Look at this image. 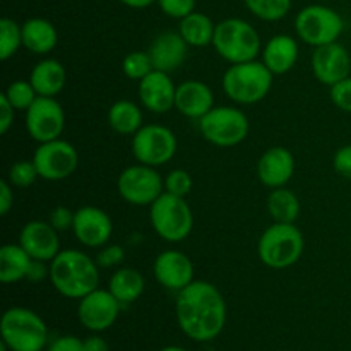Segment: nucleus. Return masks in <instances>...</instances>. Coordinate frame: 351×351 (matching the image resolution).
<instances>
[{
	"instance_id": "37",
	"label": "nucleus",
	"mask_w": 351,
	"mask_h": 351,
	"mask_svg": "<svg viewBox=\"0 0 351 351\" xmlns=\"http://www.w3.org/2000/svg\"><path fill=\"white\" fill-rule=\"evenodd\" d=\"M161 12L173 19H184L195 10V0H156Z\"/></svg>"
},
{
	"instance_id": "20",
	"label": "nucleus",
	"mask_w": 351,
	"mask_h": 351,
	"mask_svg": "<svg viewBox=\"0 0 351 351\" xmlns=\"http://www.w3.org/2000/svg\"><path fill=\"white\" fill-rule=\"evenodd\" d=\"M295 173V158L287 147H269L257 161V177L266 187L280 189L291 180Z\"/></svg>"
},
{
	"instance_id": "6",
	"label": "nucleus",
	"mask_w": 351,
	"mask_h": 351,
	"mask_svg": "<svg viewBox=\"0 0 351 351\" xmlns=\"http://www.w3.org/2000/svg\"><path fill=\"white\" fill-rule=\"evenodd\" d=\"M2 341L12 351H41L47 346L48 329L36 312L12 307L2 315Z\"/></svg>"
},
{
	"instance_id": "40",
	"label": "nucleus",
	"mask_w": 351,
	"mask_h": 351,
	"mask_svg": "<svg viewBox=\"0 0 351 351\" xmlns=\"http://www.w3.org/2000/svg\"><path fill=\"white\" fill-rule=\"evenodd\" d=\"M74 215L75 213L71 211L69 208H65V206H57L55 209H51L48 223H50L58 233L65 232V230L72 228V225H74Z\"/></svg>"
},
{
	"instance_id": "24",
	"label": "nucleus",
	"mask_w": 351,
	"mask_h": 351,
	"mask_svg": "<svg viewBox=\"0 0 351 351\" xmlns=\"http://www.w3.org/2000/svg\"><path fill=\"white\" fill-rule=\"evenodd\" d=\"M29 82L33 84L38 96L55 98L65 88L67 72H65V67L58 60H55V58H45V60H40L33 67L29 75Z\"/></svg>"
},
{
	"instance_id": "10",
	"label": "nucleus",
	"mask_w": 351,
	"mask_h": 351,
	"mask_svg": "<svg viewBox=\"0 0 351 351\" xmlns=\"http://www.w3.org/2000/svg\"><path fill=\"white\" fill-rule=\"evenodd\" d=\"M130 146L137 163L158 168L173 160L178 141L171 129L160 123H151L143 125L134 134Z\"/></svg>"
},
{
	"instance_id": "39",
	"label": "nucleus",
	"mask_w": 351,
	"mask_h": 351,
	"mask_svg": "<svg viewBox=\"0 0 351 351\" xmlns=\"http://www.w3.org/2000/svg\"><path fill=\"white\" fill-rule=\"evenodd\" d=\"M329 96H331V101L335 103L339 110L351 113V75L343 79V81L336 82L335 86H331Z\"/></svg>"
},
{
	"instance_id": "23",
	"label": "nucleus",
	"mask_w": 351,
	"mask_h": 351,
	"mask_svg": "<svg viewBox=\"0 0 351 351\" xmlns=\"http://www.w3.org/2000/svg\"><path fill=\"white\" fill-rule=\"evenodd\" d=\"M298 60V43L288 34H276L263 47V62L274 75L290 72Z\"/></svg>"
},
{
	"instance_id": "11",
	"label": "nucleus",
	"mask_w": 351,
	"mask_h": 351,
	"mask_svg": "<svg viewBox=\"0 0 351 351\" xmlns=\"http://www.w3.org/2000/svg\"><path fill=\"white\" fill-rule=\"evenodd\" d=\"M120 197L132 206H151L165 192V178L154 167L137 163L127 167L117 180Z\"/></svg>"
},
{
	"instance_id": "9",
	"label": "nucleus",
	"mask_w": 351,
	"mask_h": 351,
	"mask_svg": "<svg viewBox=\"0 0 351 351\" xmlns=\"http://www.w3.org/2000/svg\"><path fill=\"white\" fill-rule=\"evenodd\" d=\"M295 31L304 43L317 48L338 41L345 31V21L331 7L314 3L297 14Z\"/></svg>"
},
{
	"instance_id": "35",
	"label": "nucleus",
	"mask_w": 351,
	"mask_h": 351,
	"mask_svg": "<svg viewBox=\"0 0 351 351\" xmlns=\"http://www.w3.org/2000/svg\"><path fill=\"white\" fill-rule=\"evenodd\" d=\"M36 178H40V173H38V168L34 165V161L21 160L17 163H14L12 167L9 168V173H7V180L12 187L26 189L31 187V185L36 182Z\"/></svg>"
},
{
	"instance_id": "28",
	"label": "nucleus",
	"mask_w": 351,
	"mask_h": 351,
	"mask_svg": "<svg viewBox=\"0 0 351 351\" xmlns=\"http://www.w3.org/2000/svg\"><path fill=\"white\" fill-rule=\"evenodd\" d=\"M216 24L213 23L211 17L206 16L202 12H192L180 19L178 24V33L185 40L189 47L202 48L213 45V38H215Z\"/></svg>"
},
{
	"instance_id": "8",
	"label": "nucleus",
	"mask_w": 351,
	"mask_h": 351,
	"mask_svg": "<svg viewBox=\"0 0 351 351\" xmlns=\"http://www.w3.org/2000/svg\"><path fill=\"white\" fill-rule=\"evenodd\" d=\"M199 130L209 144L233 147L247 139L250 130L245 113L235 106H215L199 120Z\"/></svg>"
},
{
	"instance_id": "17",
	"label": "nucleus",
	"mask_w": 351,
	"mask_h": 351,
	"mask_svg": "<svg viewBox=\"0 0 351 351\" xmlns=\"http://www.w3.org/2000/svg\"><path fill=\"white\" fill-rule=\"evenodd\" d=\"M153 273L161 287L178 293L194 281V264L182 250L168 249L158 254Z\"/></svg>"
},
{
	"instance_id": "38",
	"label": "nucleus",
	"mask_w": 351,
	"mask_h": 351,
	"mask_svg": "<svg viewBox=\"0 0 351 351\" xmlns=\"http://www.w3.org/2000/svg\"><path fill=\"white\" fill-rule=\"evenodd\" d=\"M123 257H125V250L122 245H106L101 247V250L96 256V264H98L101 269H110V267H117L123 263Z\"/></svg>"
},
{
	"instance_id": "26",
	"label": "nucleus",
	"mask_w": 351,
	"mask_h": 351,
	"mask_svg": "<svg viewBox=\"0 0 351 351\" xmlns=\"http://www.w3.org/2000/svg\"><path fill=\"white\" fill-rule=\"evenodd\" d=\"M33 257L19 243H5L0 249V281L12 285L26 280Z\"/></svg>"
},
{
	"instance_id": "5",
	"label": "nucleus",
	"mask_w": 351,
	"mask_h": 351,
	"mask_svg": "<svg viewBox=\"0 0 351 351\" xmlns=\"http://www.w3.org/2000/svg\"><path fill=\"white\" fill-rule=\"evenodd\" d=\"M305 240L295 223H273L257 243V256L271 269H287L300 261Z\"/></svg>"
},
{
	"instance_id": "41",
	"label": "nucleus",
	"mask_w": 351,
	"mask_h": 351,
	"mask_svg": "<svg viewBox=\"0 0 351 351\" xmlns=\"http://www.w3.org/2000/svg\"><path fill=\"white\" fill-rule=\"evenodd\" d=\"M332 167H335L336 173L351 180V144L336 151L335 158H332Z\"/></svg>"
},
{
	"instance_id": "25",
	"label": "nucleus",
	"mask_w": 351,
	"mask_h": 351,
	"mask_svg": "<svg viewBox=\"0 0 351 351\" xmlns=\"http://www.w3.org/2000/svg\"><path fill=\"white\" fill-rule=\"evenodd\" d=\"M23 47L34 55H47L57 47L58 33L53 24L43 17H31L21 26Z\"/></svg>"
},
{
	"instance_id": "32",
	"label": "nucleus",
	"mask_w": 351,
	"mask_h": 351,
	"mask_svg": "<svg viewBox=\"0 0 351 351\" xmlns=\"http://www.w3.org/2000/svg\"><path fill=\"white\" fill-rule=\"evenodd\" d=\"M23 47V29L19 24L10 17L0 19V58L3 62L17 53Z\"/></svg>"
},
{
	"instance_id": "43",
	"label": "nucleus",
	"mask_w": 351,
	"mask_h": 351,
	"mask_svg": "<svg viewBox=\"0 0 351 351\" xmlns=\"http://www.w3.org/2000/svg\"><path fill=\"white\" fill-rule=\"evenodd\" d=\"M48 351H84V341L75 336H60L48 346Z\"/></svg>"
},
{
	"instance_id": "42",
	"label": "nucleus",
	"mask_w": 351,
	"mask_h": 351,
	"mask_svg": "<svg viewBox=\"0 0 351 351\" xmlns=\"http://www.w3.org/2000/svg\"><path fill=\"white\" fill-rule=\"evenodd\" d=\"M17 110L10 105V101L7 99V96H0V134H7L9 129L14 123V115H16Z\"/></svg>"
},
{
	"instance_id": "45",
	"label": "nucleus",
	"mask_w": 351,
	"mask_h": 351,
	"mask_svg": "<svg viewBox=\"0 0 351 351\" xmlns=\"http://www.w3.org/2000/svg\"><path fill=\"white\" fill-rule=\"evenodd\" d=\"M47 278H50V266H47V263H43V261L33 259V263H31L29 266V271H27L26 280L33 281V283H38V281L47 280Z\"/></svg>"
},
{
	"instance_id": "3",
	"label": "nucleus",
	"mask_w": 351,
	"mask_h": 351,
	"mask_svg": "<svg viewBox=\"0 0 351 351\" xmlns=\"http://www.w3.org/2000/svg\"><path fill=\"white\" fill-rule=\"evenodd\" d=\"M274 74L264 62L232 64L223 75V91L237 105H256L269 95Z\"/></svg>"
},
{
	"instance_id": "36",
	"label": "nucleus",
	"mask_w": 351,
	"mask_h": 351,
	"mask_svg": "<svg viewBox=\"0 0 351 351\" xmlns=\"http://www.w3.org/2000/svg\"><path fill=\"white\" fill-rule=\"evenodd\" d=\"M192 191V177L187 170L175 168L165 177V192L178 195V197H187Z\"/></svg>"
},
{
	"instance_id": "4",
	"label": "nucleus",
	"mask_w": 351,
	"mask_h": 351,
	"mask_svg": "<svg viewBox=\"0 0 351 351\" xmlns=\"http://www.w3.org/2000/svg\"><path fill=\"white\" fill-rule=\"evenodd\" d=\"M213 47L230 64L256 60L263 53L261 36L256 27L240 17H228L216 24Z\"/></svg>"
},
{
	"instance_id": "12",
	"label": "nucleus",
	"mask_w": 351,
	"mask_h": 351,
	"mask_svg": "<svg viewBox=\"0 0 351 351\" xmlns=\"http://www.w3.org/2000/svg\"><path fill=\"white\" fill-rule=\"evenodd\" d=\"M40 178L60 182L71 177L79 163V154L71 143L64 139L41 143L33 154Z\"/></svg>"
},
{
	"instance_id": "19",
	"label": "nucleus",
	"mask_w": 351,
	"mask_h": 351,
	"mask_svg": "<svg viewBox=\"0 0 351 351\" xmlns=\"http://www.w3.org/2000/svg\"><path fill=\"white\" fill-rule=\"evenodd\" d=\"M177 86L171 81L170 74L154 69L151 74L139 81V101L151 113H167L175 108Z\"/></svg>"
},
{
	"instance_id": "18",
	"label": "nucleus",
	"mask_w": 351,
	"mask_h": 351,
	"mask_svg": "<svg viewBox=\"0 0 351 351\" xmlns=\"http://www.w3.org/2000/svg\"><path fill=\"white\" fill-rule=\"evenodd\" d=\"M19 245L29 254L33 259L51 263L60 252V239L58 232L50 223L34 221L26 223L19 233Z\"/></svg>"
},
{
	"instance_id": "1",
	"label": "nucleus",
	"mask_w": 351,
	"mask_h": 351,
	"mask_svg": "<svg viewBox=\"0 0 351 351\" xmlns=\"http://www.w3.org/2000/svg\"><path fill=\"white\" fill-rule=\"evenodd\" d=\"M177 321L187 338L197 343L213 341L226 324V302L221 291L208 281H192L178 291Z\"/></svg>"
},
{
	"instance_id": "44",
	"label": "nucleus",
	"mask_w": 351,
	"mask_h": 351,
	"mask_svg": "<svg viewBox=\"0 0 351 351\" xmlns=\"http://www.w3.org/2000/svg\"><path fill=\"white\" fill-rule=\"evenodd\" d=\"M12 185L9 184V180L0 182V215L5 216L9 215V211L14 206V191Z\"/></svg>"
},
{
	"instance_id": "13",
	"label": "nucleus",
	"mask_w": 351,
	"mask_h": 351,
	"mask_svg": "<svg viewBox=\"0 0 351 351\" xmlns=\"http://www.w3.org/2000/svg\"><path fill=\"white\" fill-rule=\"evenodd\" d=\"M26 129L38 144L60 139L65 129V113L55 98L38 96L26 112Z\"/></svg>"
},
{
	"instance_id": "34",
	"label": "nucleus",
	"mask_w": 351,
	"mask_h": 351,
	"mask_svg": "<svg viewBox=\"0 0 351 351\" xmlns=\"http://www.w3.org/2000/svg\"><path fill=\"white\" fill-rule=\"evenodd\" d=\"M122 71L132 81H141L154 71L153 62L147 51H130L122 62Z\"/></svg>"
},
{
	"instance_id": "15",
	"label": "nucleus",
	"mask_w": 351,
	"mask_h": 351,
	"mask_svg": "<svg viewBox=\"0 0 351 351\" xmlns=\"http://www.w3.org/2000/svg\"><path fill=\"white\" fill-rule=\"evenodd\" d=\"M311 65L315 79L331 88L336 82L350 75L351 57L339 41H335V43L314 48Z\"/></svg>"
},
{
	"instance_id": "48",
	"label": "nucleus",
	"mask_w": 351,
	"mask_h": 351,
	"mask_svg": "<svg viewBox=\"0 0 351 351\" xmlns=\"http://www.w3.org/2000/svg\"><path fill=\"white\" fill-rule=\"evenodd\" d=\"M161 351H187V350L180 348V346H167V348H163Z\"/></svg>"
},
{
	"instance_id": "33",
	"label": "nucleus",
	"mask_w": 351,
	"mask_h": 351,
	"mask_svg": "<svg viewBox=\"0 0 351 351\" xmlns=\"http://www.w3.org/2000/svg\"><path fill=\"white\" fill-rule=\"evenodd\" d=\"M3 95L7 96V99L10 101V105L14 106L19 112H27L31 105L36 101L38 95L34 91L33 84L29 81H14L7 86V89L3 91Z\"/></svg>"
},
{
	"instance_id": "22",
	"label": "nucleus",
	"mask_w": 351,
	"mask_h": 351,
	"mask_svg": "<svg viewBox=\"0 0 351 351\" xmlns=\"http://www.w3.org/2000/svg\"><path fill=\"white\" fill-rule=\"evenodd\" d=\"M175 108L187 119L201 120L206 113L215 108L213 89L206 82L195 79L184 81L177 86Z\"/></svg>"
},
{
	"instance_id": "29",
	"label": "nucleus",
	"mask_w": 351,
	"mask_h": 351,
	"mask_svg": "<svg viewBox=\"0 0 351 351\" xmlns=\"http://www.w3.org/2000/svg\"><path fill=\"white\" fill-rule=\"evenodd\" d=\"M108 123L117 134L134 136L143 127V112L137 103L130 99H119L110 106Z\"/></svg>"
},
{
	"instance_id": "21",
	"label": "nucleus",
	"mask_w": 351,
	"mask_h": 351,
	"mask_svg": "<svg viewBox=\"0 0 351 351\" xmlns=\"http://www.w3.org/2000/svg\"><path fill=\"white\" fill-rule=\"evenodd\" d=\"M189 45L182 38L178 31H165L160 33L153 40V43L147 48L153 67L156 71L163 72H173L184 64L185 57H187Z\"/></svg>"
},
{
	"instance_id": "14",
	"label": "nucleus",
	"mask_w": 351,
	"mask_h": 351,
	"mask_svg": "<svg viewBox=\"0 0 351 351\" xmlns=\"http://www.w3.org/2000/svg\"><path fill=\"white\" fill-rule=\"evenodd\" d=\"M120 304L110 290H93L79 300L77 317L86 329L93 332H101L115 324L120 314Z\"/></svg>"
},
{
	"instance_id": "46",
	"label": "nucleus",
	"mask_w": 351,
	"mask_h": 351,
	"mask_svg": "<svg viewBox=\"0 0 351 351\" xmlns=\"http://www.w3.org/2000/svg\"><path fill=\"white\" fill-rule=\"evenodd\" d=\"M84 351H108V343L98 335L89 336L84 339Z\"/></svg>"
},
{
	"instance_id": "16",
	"label": "nucleus",
	"mask_w": 351,
	"mask_h": 351,
	"mask_svg": "<svg viewBox=\"0 0 351 351\" xmlns=\"http://www.w3.org/2000/svg\"><path fill=\"white\" fill-rule=\"evenodd\" d=\"M72 232H74L77 242L84 247L101 249L112 239L113 223L103 209L95 208V206H84L75 211Z\"/></svg>"
},
{
	"instance_id": "7",
	"label": "nucleus",
	"mask_w": 351,
	"mask_h": 351,
	"mask_svg": "<svg viewBox=\"0 0 351 351\" xmlns=\"http://www.w3.org/2000/svg\"><path fill=\"white\" fill-rule=\"evenodd\" d=\"M149 221L156 235L171 243L185 240L194 228V215L185 197L168 192L149 206Z\"/></svg>"
},
{
	"instance_id": "30",
	"label": "nucleus",
	"mask_w": 351,
	"mask_h": 351,
	"mask_svg": "<svg viewBox=\"0 0 351 351\" xmlns=\"http://www.w3.org/2000/svg\"><path fill=\"white\" fill-rule=\"evenodd\" d=\"M267 213L274 223H295L300 215V201L290 189H273L267 197Z\"/></svg>"
},
{
	"instance_id": "31",
	"label": "nucleus",
	"mask_w": 351,
	"mask_h": 351,
	"mask_svg": "<svg viewBox=\"0 0 351 351\" xmlns=\"http://www.w3.org/2000/svg\"><path fill=\"white\" fill-rule=\"evenodd\" d=\"M250 14L266 23L280 21L290 12L291 0H243Z\"/></svg>"
},
{
	"instance_id": "47",
	"label": "nucleus",
	"mask_w": 351,
	"mask_h": 351,
	"mask_svg": "<svg viewBox=\"0 0 351 351\" xmlns=\"http://www.w3.org/2000/svg\"><path fill=\"white\" fill-rule=\"evenodd\" d=\"M123 5L130 7V9H146V7L153 5L156 0H120Z\"/></svg>"
},
{
	"instance_id": "2",
	"label": "nucleus",
	"mask_w": 351,
	"mask_h": 351,
	"mask_svg": "<svg viewBox=\"0 0 351 351\" xmlns=\"http://www.w3.org/2000/svg\"><path fill=\"white\" fill-rule=\"evenodd\" d=\"M99 266L82 250H60L50 263V278L55 290L67 298L81 300L99 285Z\"/></svg>"
},
{
	"instance_id": "27",
	"label": "nucleus",
	"mask_w": 351,
	"mask_h": 351,
	"mask_svg": "<svg viewBox=\"0 0 351 351\" xmlns=\"http://www.w3.org/2000/svg\"><path fill=\"white\" fill-rule=\"evenodd\" d=\"M144 287H146L144 276L134 267H119L112 274L108 283V290L122 305L134 304L137 298H141Z\"/></svg>"
}]
</instances>
